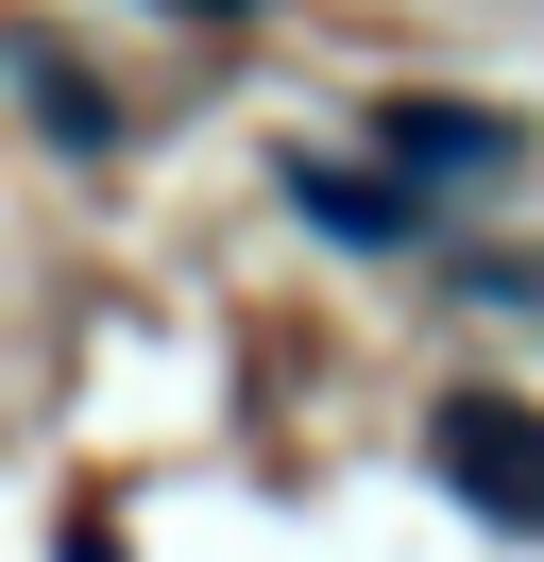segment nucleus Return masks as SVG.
<instances>
[{"label": "nucleus", "mask_w": 544, "mask_h": 562, "mask_svg": "<svg viewBox=\"0 0 544 562\" xmlns=\"http://www.w3.org/2000/svg\"><path fill=\"white\" fill-rule=\"evenodd\" d=\"M426 460H442V477H460L494 528H544V426L510 409V392H460V409L426 426Z\"/></svg>", "instance_id": "nucleus-1"}, {"label": "nucleus", "mask_w": 544, "mask_h": 562, "mask_svg": "<svg viewBox=\"0 0 544 562\" xmlns=\"http://www.w3.org/2000/svg\"><path fill=\"white\" fill-rule=\"evenodd\" d=\"M374 137H392V171H460V188L510 171V120H476V103H392Z\"/></svg>", "instance_id": "nucleus-2"}, {"label": "nucleus", "mask_w": 544, "mask_h": 562, "mask_svg": "<svg viewBox=\"0 0 544 562\" xmlns=\"http://www.w3.org/2000/svg\"><path fill=\"white\" fill-rule=\"evenodd\" d=\"M18 86L52 103V137H68V154H102V103H86V69H68L52 35H18Z\"/></svg>", "instance_id": "nucleus-3"}]
</instances>
